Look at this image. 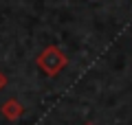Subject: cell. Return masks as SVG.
<instances>
[{"label":"cell","mask_w":132,"mask_h":125,"mask_svg":"<svg viewBox=\"0 0 132 125\" xmlns=\"http://www.w3.org/2000/svg\"><path fill=\"white\" fill-rule=\"evenodd\" d=\"M0 112H2V116H5L7 121H18V119H22V114H24V105L18 99H7V101L0 105Z\"/></svg>","instance_id":"2"},{"label":"cell","mask_w":132,"mask_h":125,"mask_svg":"<svg viewBox=\"0 0 132 125\" xmlns=\"http://www.w3.org/2000/svg\"><path fill=\"white\" fill-rule=\"evenodd\" d=\"M5 88H7V75L2 73V70H0V92H2Z\"/></svg>","instance_id":"3"},{"label":"cell","mask_w":132,"mask_h":125,"mask_svg":"<svg viewBox=\"0 0 132 125\" xmlns=\"http://www.w3.org/2000/svg\"><path fill=\"white\" fill-rule=\"evenodd\" d=\"M35 64H38V68L42 70L46 77H57V75L68 66V57H66V53L62 51L57 44H51V46H46V48L40 51V55L35 57Z\"/></svg>","instance_id":"1"},{"label":"cell","mask_w":132,"mask_h":125,"mask_svg":"<svg viewBox=\"0 0 132 125\" xmlns=\"http://www.w3.org/2000/svg\"><path fill=\"white\" fill-rule=\"evenodd\" d=\"M86 125H95V123H86Z\"/></svg>","instance_id":"4"}]
</instances>
